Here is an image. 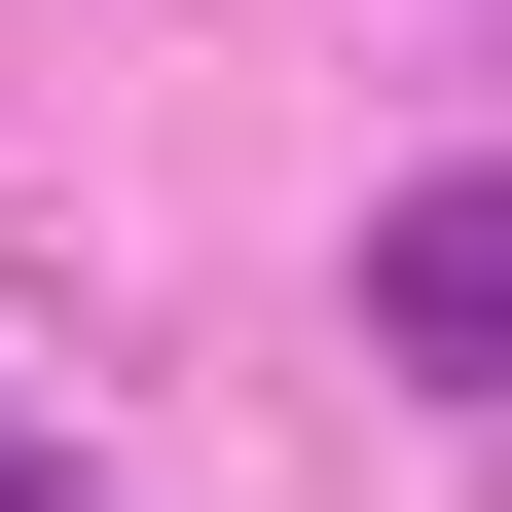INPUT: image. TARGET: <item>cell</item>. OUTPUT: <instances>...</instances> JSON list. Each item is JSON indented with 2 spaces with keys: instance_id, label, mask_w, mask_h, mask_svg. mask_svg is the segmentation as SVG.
I'll return each mask as SVG.
<instances>
[{
  "instance_id": "2",
  "label": "cell",
  "mask_w": 512,
  "mask_h": 512,
  "mask_svg": "<svg viewBox=\"0 0 512 512\" xmlns=\"http://www.w3.org/2000/svg\"><path fill=\"white\" fill-rule=\"evenodd\" d=\"M0 476H37V403H0Z\"/></svg>"
},
{
  "instance_id": "1",
  "label": "cell",
  "mask_w": 512,
  "mask_h": 512,
  "mask_svg": "<svg viewBox=\"0 0 512 512\" xmlns=\"http://www.w3.org/2000/svg\"><path fill=\"white\" fill-rule=\"evenodd\" d=\"M366 330H403L439 403H512V183H403V256H366Z\"/></svg>"
}]
</instances>
